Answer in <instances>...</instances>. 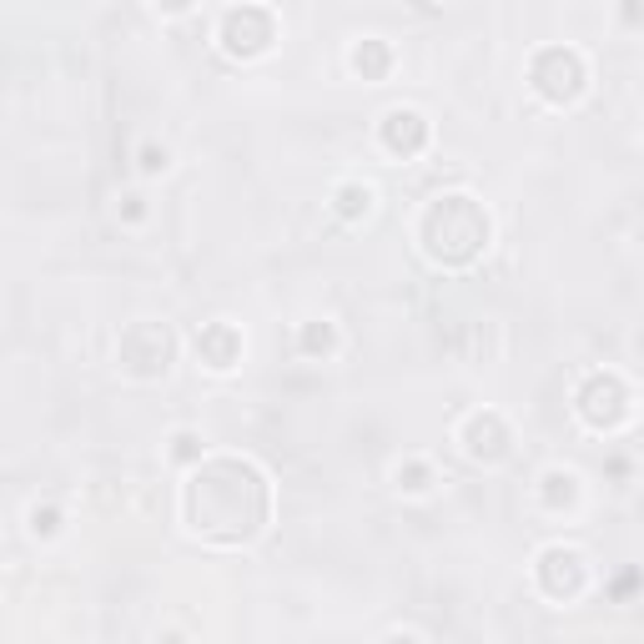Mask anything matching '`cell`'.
<instances>
[{"instance_id": "5b68a950", "label": "cell", "mask_w": 644, "mask_h": 644, "mask_svg": "<svg viewBox=\"0 0 644 644\" xmlns=\"http://www.w3.org/2000/svg\"><path fill=\"white\" fill-rule=\"evenodd\" d=\"M534 91L549 96V101H574V96L585 91V60L574 56L564 46H549L534 56Z\"/></svg>"}, {"instance_id": "9c48e42d", "label": "cell", "mask_w": 644, "mask_h": 644, "mask_svg": "<svg viewBox=\"0 0 644 644\" xmlns=\"http://www.w3.org/2000/svg\"><path fill=\"white\" fill-rule=\"evenodd\" d=\"M197 358H202L207 368L227 373L232 363L242 358V333L232 327V322H207L202 333H197Z\"/></svg>"}, {"instance_id": "8fae6325", "label": "cell", "mask_w": 644, "mask_h": 644, "mask_svg": "<svg viewBox=\"0 0 644 644\" xmlns=\"http://www.w3.org/2000/svg\"><path fill=\"white\" fill-rule=\"evenodd\" d=\"M388 46H382V41H363L358 51H353V71L363 76V81H378L382 71H388Z\"/></svg>"}, {"instance_id": "6da1fadb", "label": "cell", "mask_w": 644, "mask_h": 644, "mask_svg": "<svg viewBox=\"0 0 644 644\" xmlns=\"http://www.w3.org/2000/svg\"><path fill=\"white\" fill-rule=\"evenodd\" d=\"M222 458L207 464L187 489V519L197 534L212 538H252L267 519V484L252 464H232V489H222Z\"/></svg>"}, {"instance_id": "ba28073f", "label": "cell", "mask_w": 644, "mask_h": 644, "mask_svg": "<svg viewBox=\"0 0 644 644\" xmlns=\"http://www.w3.org/2000/svg\"><path fill=\"white\" fill-rule=\"evenodd\" d=\"M464 448H468V458H478V464H499V458L509 454V429H503V418L499 413L468 418Z\"/></svg>"}, {"instance_id": "52a82bcc", "label": "cell", "mask_w": 644, "mask_h": 644, "mask_svg": "<svg viewBox=\"0 0 644 644\" xmlns=\"http://www.w3.org/2000/svg\"><path fill=\"white\" fill-rule=\"evenodd\" d=\"M538 579H544V589H549L554 599H574L579 589H585V559H579L574 549H544Z\"/></svg>"}, {"instance_id": "3957f363", "label": "cell", "mask_w": 644, "mask_h": 644, "mask_svg": "<svg viewBox=\"0 0 644 644\" xmlns=\"http://www.w3.org/2000/svg\"><path fill=\"white\" fill-rule=\"evenodd\" d=\"M121 368L132 378H162L171 368V333L162 322H136L121 337Z\"/></svg>"}, {"instance_id": "d6986e66", "label": "cell", "mask_w": 644, "mask_h": 644, "mask_svg": "<svg viewBox=\"0 0 644 644\" xmlns=\"http://www.w3.org/2000/svg\"><path fill=\"white\" fill-rule=\"evenodd\" d=\"M121 202H126V216H132V222H142V197H121Z\"/></svg>"}, {"instance_id": "30bf717a", "label": "cell", "mask_w": 644, "mask_h": 644, "mask_svg": "<svg viewBox=\"0 0 644 644\" xmlns=\"http://www.w3.org/2000/svg\"><path fill=\"white\" fill-rule=\"evenodd\" d=\"M423 142H429V121L418 116V111H388L382 116V146L393 156H418L423 152Z\"/></svg>"}, {"instance_id": "9a60e30c", "label": "cell", "mask_w": 644, "mask_h": 644, "mask_svg": "<svg viewBox=\"0 0 644 644\" xmlns=\"http://www.w3.org/2000/svg\"><path fill=\"white\" fill-rule=\"evenodd\" d=\"M398 489H408V493L429 489V464H398Z\"/></svg>"}, {"instance_id": "ac0fdd59", "label": "cell", "mask_w": 644, "mask_h": 644, "mask_svg": "<svg viewBox=\"0 0 644 644\" xmlns=\"http://www.w3.org/2000/svg\"><path fill=\"white\" fill-rule=\"evenodd\" d=\"M177 458H202V443H197V433H177Z\"/></svg>"}, {"instance_id": "277c9868", "label": "cell", "mask_w": 644, "mask_h": 644, "mask_svg": "<svg viewBox=\"0 0 644 644\" xmlns=\"http://www.w3.org/2000/svg\"><path fill=\"white\" fill-rule=\"evenodd\" d=\"M579 418H585L589 429L609 433V429H620L624 413H630V393H624V382L614 378V373H595V378L579 388Z\"/></svg>"}, {"instance_id": "4fadbf2b", "label": "cell", "mask_w": 644, "mask_h": 644, "mask_svg": "<svg viewBox=\"0 0 644 644\" xmlns=\"http://www.w3.org/2000/svg\"><path fill=\"white\" fill-rule=\"evenodd\" d=\"M333 347H337L333 322H308V327H302V353H312V358H327Z\"/></svg>"}, {"instance_id": "8992f818", "label": "cell", "mask_w": 644, "mask_h": 644, "mask_svg": "<svg viewBox=\"0 0 644 644\" xmlns=\"http://www.w3.org/2000/svg\"><path fill=\"white\" fill-rule=\"evenodd\" d=\"M222 41H227L232 56H257V51L273 46V15L257 11V5H242V11L227 15V25H222Z\"/></svg>"}, {"instance_id": "2e32d148", "label": "cell", "mask_w": 644, "mask_h": 644, "mask_svg": "<svg viewBox=\"0 0 644 644\" xmlns=\"http://www.w3.org/2000/svg\"><path fill=\"white\" fill-rule=\"evenodd\" d=\"M60 529V513L56 509H31V534L36 538H51Z\"/></svg>"}, {"instance_id": "7a4b0ae2", "label": "cell", "mask_w": 644, "mask_h": 644, "mask_svg": "<svg viewBox=\"0 0 644 644\" xmlns=\"http://www.w3.org/2000/svg\"><path fill=\"white\" fill-rule=\"evenodd\" d=\"M484 242H489V216L478 212L474 197H438L429 207V216H423V247L443 267L474 263Z\"/></svg>"}, {"instance_id": "5bb4252c", "label": "cell", "mask_w": 644, "mask_h": 644, "mask_svg": "<svg viewBox=\"0 0 644 644\" xmlns=\"http://www.w3.org/2000/svg\"><path fill=\"white\" fill-rule=\"evenodd\" d=\"M579 499V484H574V474H559V468H554V474H544V503H549V509H559V503H574Z\"/></svg>"}, {"instance_id": "e0dca14e", "label": "cell", "mask_w": 644, "mask_h": 644, "mask_svg": "<svg viewBox=\"0 0 644 644\" xmlns=\"http://www.w3.org/2000/svg\"><path fill=\"white\" fill-rule=\"evenodd\" d=\"M142 171H167V152H162V146H142Z\"/></svg>"}, {"instance_id": "7c38bea8", "label": "cell", "mask_w": 644, "mask_h": 644, "mask_svg": "<svg viewBox=\"0 0 644 644\" xmlns=\"http://www.w3.org/2000/svg\"><path fill=\"white\" fill-rule=\"evenodd\" d=\"M373 212V191L358 187V181H347V187H337V216L343 222H358V216Z\"/></svg>"}]
</instances>
